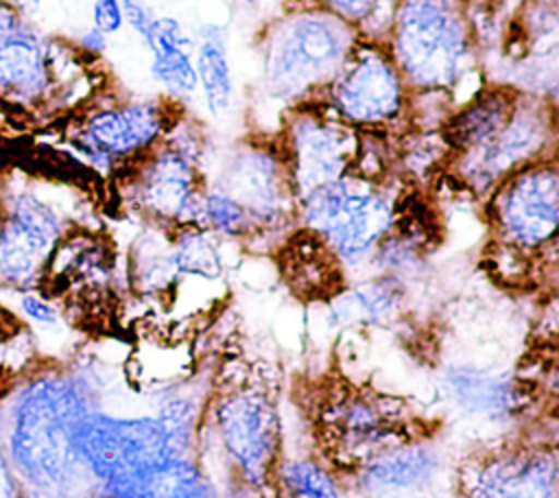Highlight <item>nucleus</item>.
Here are the masks:
<instances>
[{"label":"nucleus","instance_id":"21","mask_svg":"<svg viewBox=\"0 0 559 498\" xmlns=\"http://www.w3.org/2000/svg\"><path fill=\"white\" fill-rule=\"evenodd\" d=\"M439 450L428 437L400 441L367 459L356 478L373 496L400 494L428 483L439 467Z\"/></svg>","mask_w":559,"mask_h":498},{"label":"nucleus","instance_id":"6","mask_svg":"<svg viewBox=\"0 0 559 498\" xmlns=\"http://www.w3.org/2000/svg\"><path fill=\"white\" fill-rule=\"evenodd\" d=\"M61 188L22 170L0 179V293L44 286L59 242L76 229Z\"/></svg>","mask_w":559,"mask_h":498},{"label":"nucleus","instance_id":"3","mask_svg":"<svg viewBox=\"0 0 559 498\" xmlns=\"http://www.w3.org/2000/svg\"><path fill=\"white\" fill-rule=\"evenodd\" d=\"M382 44L413 96L459 107L483 87L467 0H395Z\"/></svg>","mask_w":559,"mask_h":498},{"label":"nucleus","instance_id":"20","mask_svg":"<svg viewBox=\"0 0 559 498\" xmlns=\"http://www.w3.org/2000/svg\"><path fill=\"white\" fill-rule=\"evenodd\" d=\"M148 50V74L164 96L186 105L199 94L194 66V35L175 15H157L142 39Z\"/></svg>","mask_w":559,"mask_h":498},{"label":"nucleus","instance_id":"34","mask_svg":"<svg viewBox=\"0 0 559 498\" xmlns=\"http://www.w3.org/2000/svg\"><path fill=\"white\" fill-rule=\"evenodd\" d=\"M242 2H245L247 7H253V9H255V7H258L262 0H242Z\"/></svg>","mask_w":559,"mask_h":498},{"label":"nucleus","instance_id":"12","mask_svg":"<svg viewBox=\"0 0 559 498\" xmlns=\"http://www.w3.org/2000/svg\"><path fill=\"white\" fill-rule=\"evenodd\" d=\"M205 417L238 478L264 487L282 463V417L269 378H247L207 400Z\"/></svg>","mask_w":559,"mask_h":498},{"label":"nucleus","instance_id":"29","mask_svg":"<svg viewBox=\"0 0 559 498\" xmlns=\"http://www.w3.org/2000/svg\"><path fill=\"white\" fill-rule=\"evenodd\" d=\"M92 26L103 31L107 37H114L124 26L122 2L120 0H94L92 2Z\"/></svg>","mask_w":559,"mask_h":498},{"label":"nucleus","instance_id":"1","mask_svg":"<svg viewBox=\"0 0 559 498\" xmlns=\"http://www.w3.org/2000/svg\"><path fill=\"white\" fill-rule=\"evenodd\" d=\"M98 406L92 380L68 367H50L28 376L11 395L0 446L22 487L41 494L68 489L85 476L74 430L85 413Z\"/></svg>","mask_w":559,"mask_h":498},{"label":"nucleus","instance_id":"35","mask_svg":"<svg viewBox=\"0 0 559 498\" xmlns=\"http://www.w3.org/2000/svg\"><path fill=\"white\" fill-rule=\"evenodd\" d=\"M544 2H550V4H557V7H559V0H544Z\"/></svg>","mask_w":559,"mask_h":498},{"label":"nucleus","instance_id":"14","mask_svg":"<svg viewBox=\"0 0 559 498\" xmlns=\"http://www.w3.org/2000/svg\"><path fill=\"white\" fill-rule=\"evenodd\" d=\"M314 103L358 133L397 138L411 127L413 92L380 42L358 39Z\"/></svg>","mask_w":559,"mask_h":498},{"label":"nucleus","instance_id":"2","mask_svg":"<svg viewBox=\"0 0 559 498\" xmlns=\"http://www.w3.org/2000/svg\"><path fill=\"white\" fill-rule=\"evenodd\" d=\"M358 39L354 28L299 0L264 22L255 39V90L273 116V133L286 111L321 96Z\"/></svg>","mask_w":559,"mask_h":498},{"label":"nucleus","instance_id":"24","mask_svg":"<svg viewBox=\"0 0 559 498\" xmlns=\"http://www.w3.org/2000/svg\"><path fill=\"white\" fill-rule=\"evenodd\" d=\"M223 245L221 238L197 225L170 229V262L177 284H221L227 269Z\"/></svg>","mask_w":559,"mask_h":498},{"label":"nucleus","instance_id":"16","mask_svg":"<svg viewBox=\"0 0 559 498\" xmlns=\"http://www.w3.org/2000/svg\"><path fill=\"white\" fill-rule=\"evenodd\" d=\"M273 138L288 168L297 201L349 175L360 146V133L336 120L319 103L286 111Z\"/></svg>","mask_w":559,"mask_h":498},{"label":"nucleus","instance_id":"26","mask_svg":"<svg viewBox=\"0 0 559 498\" xmlns=\"http://www.w3.org/2000/svg\"><path fill=\"white\" fill-rule=\"evenodd\" d=\"M199 227L207 229L223 242L255 240V229L247 210L234 197H229L225 190L212 183H205V190H203Z\"/></svg>","mask_w":559,"mask_h":498},{"label":"nucleus","instance_id":"28","mask_svg":"<svg viewBox=\"0 0 559 498\" xmlns=\"http://www.w3.org/2000/svg\"><path fill=\"white\" fill-rule=\"evenodd\" d=\"M15 306L20 317L39 330H52L61 325L63 310L41 286L15 293Z\"/></svg>","mask_w":559,"mask_h":498},{"label":"nucleus","instance_id":"8","mask_svg":"<svg viewBox=\"0 0 559 498\" xmlns=\"http://www.w3.org/2000/svg\"><path fill=\"white\" fill-rule=\"evenodd\" d=\"M194 448L155 413L114 415L96 406L74 430L76 459L98 491L138 481L179 456H194Z\"/></svg>","mask_w":559,"mask_h":498},{"label":"nucleus","instance_id":"18","mask_svg":"<svg viewBox=\"0 0 559 498\" xmlns=\"http://www.w3.org/2000/svg\"><path fill=\"white\" fill-rule=\"evenodd\" d=\"M437 380L445 406L474 426L496 428L520 413L522 391L513 369L487 363H448Z\"/></svg>","mask_w":559,"mask_h":498},{"label":"nucleus","instance_id":"15","mask_svg":"<svg viewBox=\"0 0 559 498\" xmlns=\"http://www.w3.org/2000/svg\"><path fill=\"white\" fill-rule=\"evenodd\" d=\"M491 240L513 260H528L559 240V153L533 162L485 199Z\"/></svg>","mask_w":559,"mask_h":498},{"label":"nucleus","instance_id":"22","mask_svg":"<svg viewBox=\"0 0 559 498\" xmlns=\"http://www.w3.org/2000/svg\"><path fill=\"white\" fill-rule=\"evenodd\" d=\"M194 66L199 94L207 116L223 120L236 103V76L229 57L227 28L207 22L194 33Z\"/></svg>","mask_w":559,"mask_h":498},{"label":"nucleus","instance_id":"25","mask_svg":"<svg viewBox=\"0 0 559 498\" xmlns=\"http://www.w3.org/2000/svg\"><path fill=\"white\" fill-rule=\"evenodd\" d=\"M308 7H314L349 28L356 31L360 39L369 42H384L391 17H393V7L395 0H299Z\"/></svg>","mask_w":559,"mask_h":498},{"label":"nucleus","instance_id":"10","mask_svg":"<svg viewBox=\"0 0 559 498\" xmlns=\"http://www.w3.org/2000/svg\"><path fill=\"white\" fill-rule=\"evenodd\" d=\"M83 55L74 46L44 35L31 17L0 0V98L20 107L87 103Z\"/></svg>","mask_w":559,"mask_h":498},{"label":"nucleus","instance_id":"9","mask_svg":"<svg viewBox=\"0 0 559 498\" xmlns=\"http://www.w3.org/2000/svg\"><path fill=\"white\" fill-rule=\"evenodd\" d=\"M314 432L321 459L354 472L389 446L430 435L402 398L354 384L319 400Z\"/></svg>","mask_w":559,"mask_h":498},{"label":"nucleus","instance_id":"31","mask_svg":"<svg viewBox=\"0 0 559 498\" xmlns=\"http://www.w3.org/2000/svg\"><path fill=\"white\" fill-rule=\"evenodd\" d=\"M74 48H76L79 55H83L87 61H90V59H98V57H103V55L107 52V48H109V37H107L103 31L90 26V28H85V31L76 37Z\"/></svg>","mask_w":559,"mask_h":498},{"label":"nucleus","instance_id":"32","mask_svg":"<svg viewBox=\"0 0 559 498\" xmlns=\"http://www.w3.org/2000/svg\"><path fill=\"white\" fill-rule=\"evenodd\" d=\"M22 485L0 446V498H20Z\"/></svg>","mask_w":559,"mask_h":498},{"label":"nucleus","instance_id":"4","mask_svg":"<svg viewBox=\"0 0 559 498\" xmlns=\"http://www.w3.org/2000/svg\"><path fill=\"white\" fill-rule=\"evenodd\" d=\"M406 201L397 173H349L297 201V227L317 238L343 273L360 277L404 218Z\"/></svg>","mask_w":559,"mask_h":498},{"label":"nucleus","instance_id":"19","mask_svg":"<svg viewBox=\"0 0 559 498\" xmlns=\"http://www.w3.org/2000/svg\"><path fill=\"white\" fill-rule=\"evenodd\" d=\"M328 321L338 330H382L397 323L408 306V282L393 275H360L328 299Z\"/></svg>","mask_w":559,"mask_h":498},{"label":"nucleus","instance_id":"7","mask_svg":"<svg viewBox=\"0 0 559 498\" xmlns=\"http://www.w3.org/2000/svg\"><path fill=\"white\" fill-rule=\"evenodd\" d=\"M179 109L166 96L94 94L72 118L66 146L94 175L116 179L162 144Z\"/></svg>","mask_w":559,"mask_h":498},{"label":"nucleus","instance_id":"17","mask_svg":"<svg viewBox=\"0 0 559 498\" xmlns=\"http://www.w3.org/2000/svg\"><path fill=\"white\" fill-rule=\"evenodd\" d=\"M559 456L535 446H498L476 456L467 498H555Z\"/></svg>","mask_w":559,"mask_h":498},{"label":"nucleus","instance_id":"30","mask_svg":"<svg viewBox=\"0 0 559 498\" xmlns=\"http://www.w3.org/2000/svg\"><path fill=\"white\" fill-rule=\"evenodd\" d=\"M120 2H122L124 26H129L142 42L148 35L157 13L144 0H120Z\"/></svg>","mask_w":559,"mask_h":498},{"label":"nucleus","instance_id":"11","mask_svg":"<svg viewBox=\"0 0 559 498\" xmlns=\"http://www.w3.org/2000/svg\"><path fill=\"white\" fill-rule=\"evenodd\" d=\"M205 183L234 197L249 214L255 240L288 236L297 227V197L273 135L251 133L205 159Z\"/></svg>","mask_w":559,"mask_h":498},{"label":"nucleus","instance_id":"33","mask_svg":"<svg viewBox=\"0 0 559 498\" xmlns=\"http://www.w3.org/2000/svg\"><path fill=\"white\" fill-rule=\"evenodd\" d=\"M11 7H15L22 15L26 17H35V13L41 9L44 0H7Z\"/></svg>","mask_w":559,"mask_h":498},{"label":"nucleus","instance_id":"5","mask_svg":"<svg viewBox=\"0 0 559 498\" xmlns=\"http://www.w3.org/2000/svg\"><path fill=\"white\" fill-rule=\"evenodd\" d=\"M210 149L203 122L181 107L162 144L116 177L120 203L148 225L199 227Z\"/></svg>","mask_w":559,"mask_h":498},{"label":"nucleus","instance_id":"27","mask_svg":"<svg viewBox=\"0 0 559 498\" xmlns=\"http://www.w3.org/2000/svg\"><path fill=\"white\" fill-rule=\"evenodd\" d=\"M277 481L295 498H341L338 485L330 467L314 459L282 461Z\"/></svg>","mask_w":559,"mask_h":498},{"label":"nucleus","instance_id":"13","mask_svg":"<svg viewBox=\"0 0 559 498\" xmlns=\"http://www.w3.org/2000/svg\"><path fill=\"white\" fill-rule=\"evenodd\" d=\"M559 153V109L535 92H518L509 118L480 144L450 153L445 173L469 194L487 199L515 170Z\"/></svg>","mask_w":559,"mask_h":498},{"label":"nucleus","instance_id":"23","mask_svg":"<svg viewBox=\"0 0 559 498\" xmlns=\"http://www.w3.org/2000/svg\"><path fill=\"white\" fill-rule=\"evenodd\" d=\"M127 280L142 297H166L177 286L170 262V229L142 223L127 258Z\"/></svg>","mask_w":559,"mask_h":498}]
</instances>
